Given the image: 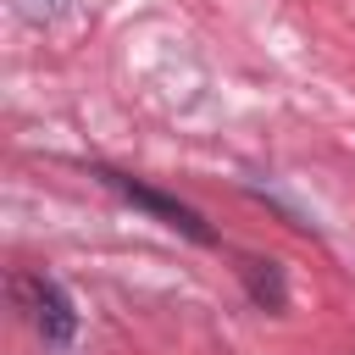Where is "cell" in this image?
Masks as SVG:
<instances>
[{"label": "cell", "instance_id": "3", "mask_svg": "<svg viewBox=\"0 0 355 355\" xmlns=\"http://www.w3.org/2000/svg\"><path fill=\"white\" fill-rule=\"evenodd\" d=\"M239 277L250 288V300L261 311H283L288 305V288H283V266L277 261H261V255H239Z\"/></svg>", "mask_w": 355, "mask_h": 355}, {"label": "cell", "instance_id": "1", "mask_svg": "<svg viewBox=\"0 0 355 355\" xmlns=\"http://www.w3.org/2000/svg\"><path fill=\"white\" fill-rule=\"evenodd\" d=\"M100 183H105V189H116L128 205L150 211L161 227H172V233H183V239H194V244H216V233L205 227V216H200L194 205H183V200H172V194H161V189H150V183L128 178V172H111V166H100Z\"/></svg>", "mask_w": 355, "mask_h": 355}, {"label": "cell", "instance_id": "2", "mask_svg": "<svg viewBox=\"0 0 355 355\" xmlns=\"http://www.w3.org/2000/svg\"><path fill=\"white\" fill-rule=\"evenodd\" d=\"M17 300L28 305V322L44 333V344H72V333H78V311H72V300H67V288L55 283V277H17Z\"/></svg>", "mask_w": 355, "mask_h": 355}, {"label": "cell", "instance_id": "4", "mask_svg": "<svg viewBox=\"0 0 355 355\" xmlns=\"http://www.w3.org/2000/svg\"><path fill=\"white\" fill-rule=\"evenodd\" d=\"M17 11H22L28 22H39V28H44V22H55V17L67 11V0H17Z\"/></svg>", "mask_w": 355, "mask_h": 355}]
</instances>
